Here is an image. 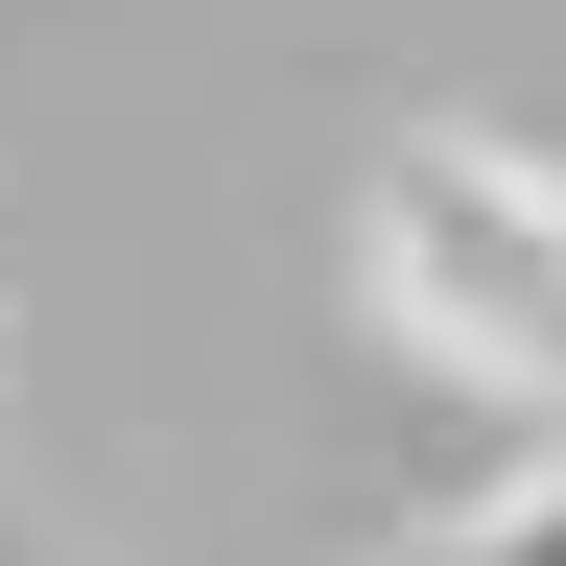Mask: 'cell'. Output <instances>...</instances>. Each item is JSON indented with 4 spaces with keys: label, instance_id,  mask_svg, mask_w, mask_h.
<instances>
[{
    "label": "cell",
    "instance_id": "obj_1",
    "mask_svg": "<svg viewBox=\"0 0 566 566\" xmlns=\"http://www.w3.org/2000/svg\"><path fill=\"white\" fill-rule=\"evenodd\" d=\"M354 260H378V331H424L449 378H495V401L566 424V189H543V166L401 142L378 212H354Z\"/></svg>",
    "mask_w": 566,
    "mask_h": 566
},
{
    "label": "cell",
    "instance_id": "obj_2",
    "mask_svg": "<svg viewBox=\"0 0 566 566\" xmlns=\"http://www.w3.org/2000/svg\"><path fill=\"white\" fill-rule=\"evenodd\" d=\"M401 566H566V424H543L520 472H472V495H424V520H401Z\"/></svg>",
    "mask_w": 566,
    "mask_h": 566
}]
</instances>
